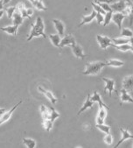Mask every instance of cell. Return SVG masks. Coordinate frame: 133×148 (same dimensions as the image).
Listing matches in <instances>:
<instances>
[{
  "label": "cell",
  "mask_w": 133,
  "mask_h": 148,
  "mask_svg": "<svg viewBox=\"0 0 133 148\" xmlns=\"http://www.w3.org/2000/svg\"><path fill=\"white\" fill-rule=\"evenodd\" d=\"M32 28H31V32L30 34L27 37V41L32 40L33 38L35 37H42L44 39L47 38V35L45 34V25H44V21L40 17H37L36 21L34 24L31 25Z\"/></svg>",
  "instance_id": "1"
},
{
  "label": "cell",
  "mask_w": 133,
  "mask_h": 148,
  "mask_svg": "<svg viewBox=\"0 0 133 148\" xmlns=\"http://www.w3.org/2000/svg\"><path fill=\"white\" fill-rule=\"evenodd\" d=\"M105 66H106V63L104 62H95L88 63L86 65V69L82 72V75H97Z\"/></svg>",
  "instance_id": "2"
},
{
  "label": "cell",
  "mask_w": 133,
  "mask_h": 148,
  "mask_svg": "<svg viewBox=\"0 0 133 148\" xmlns=\"http://www.w3.org/2000/svg\"><path fill=\"white\" fill-rule=\"evenodd\" d=\"M96 40H97V42L99 43V45H100V47H101L102 49H107L112 44L111 39H110L107 36L96 35Z\"/></svg>",
  "instance_id": "3"
},
{
  "label": "cell",
  "mask_w": 133,
  "mask_h": 148,
  "mask_svg": "<svg viewBox=\"0 0 133 148\" xmlns=\"http://www.w3.org/2000/svg\"><path fill=\"white\" fill-rule=\"evenodd\" d=\"M22 103V101H20L19 103H17L16 105H14L9 111H5L3 115H2V116L0 117V125H3L4 123H5V122H7L10 118L12 117V114H13V112L15 111V110Z\"/></svg>",
  "instance_id": "4"
},
{
  "label": "cell",
  "mask_w": 133,
  "mask_h": 148,
  "mask_svg": "<svg viewBox=\"0 0 133 148\" xmlns=\"http://www.w3.org/2000/svg\"><path fill=\"white\" fill-rule=\"evenodd\" d=\"M69 47L72 48V52H73L74 55H75L76 58L81 59V60H83V59L86 57V54L84 53L83 49H82V47L81 46H79V45H77L76 43H75V44L70 45Z\"/></svg>",
  "instance_id": "5"
},
{
  "label": "cell",
  "mask_w": 133,
  "mask_h": 148,
  "mask_svg": "<svg viewBox=\"0 0 133 148\" xmlns=\"http://www.w3.org/2000/svg\"><path fill=\"white\" fill-rule=\"evenodd\" d=\"M110 5V8L112 9L113 12H125L126 10V7H127V4L124 0H120L118 2H116L114 4H111Z\"/></svg>",
  "instance_id": "6"
},
{
  "label": "cell",
  "mask_w": 133,
  "mask_h": 148,
  "mask_svg": "<svg viewBox=\"0 0 133 148\" xmlns=\"http://www.w3.org/2000/svg\"><path fill=\"white\" fill-rule=\"evenodd\" d=\"M103 81L105 82V88H104V92L109 90L110 97L112 96V92L115 90V81L112 79H109L106 77H103Z\"/></svg>",
  "instance_id": "7"
},
{
  "label": "cell",
  "mask_w": 133,
  "mask_h": 148,
  "mask_svg": "<svg viewBox=\"0 0 133 148\" xmlns=\"http://www.w3.org/2000/svg\"><path fill=\"white\" fill-rule=\"evenodd\" d=\"M125 18V14L123 13V12H115L112 14V19L114 21V23L118 26V28L120 30H122V23H123V20Z\"/></svg>",
  "instance_id": "8"
},
{
  "label": "cell",
  "mask_w": 133,
  "mask_h": 148,
  "mask_svg": "<svg viewBox=\"0 0 133 148\" xmlns=\"http://www.w3.org/2000/svg\"><path fill=\"white\" fill-rule=\"evenodd\" d=\"M75 43H76L75 37L71 34H69V35L64 36L63 38H61V40L60 43V47L62 48L66 46H70V45L75 44Z\"/></svg>",
  "instance_id": "9"
},
{
  "label": "cell",
  "mask_w": 133,
  "mask_h": 148,
  "mask_svg": "<svg viewBox=\"0 0 133 148\" xmlns=\"http://www.w3.org/2000/svg\"><path fill=\"white\" fill-rule=\"evenodd\" d=\"M90 99H91L94 103H97L99 104V108L104 107V108H105V109H107V110H110V107H109L108 105H106V104L103 102V100H102V98H101V96H100V94H99L97 91H95V92L93 93L92 97L90 96Z\"/></svg>",
  "instance_id": "10"
},
{
  "label": "cell",
  "mask_w": 133,
  "mask_h": 148,
  "mask_svg": "<svg viewBox=\"0 0 133 148\" xmlns=\"http://www.w3.org/2000/svg\"><path fill=\"white\" fill-rule=\"evenodd\" d=\"M123 88L127 91L133 90V75H128L124 77L123 81Z\"/></svg>",
  "instance_id": "11"
},
{
  "label": "cell",
  "mask_w": 133,
  "mask_h": 148,
  "mask_svg": "<svg viewBox=\"0 0 133 148\" xmlns=\"http://www.w3.org/2000/svg\"><path fill=\"white\" fill-rule=\"evenodd\" d=\"M38 90L40 91V92H41L51 103H53V104H55L56 103H57V101H58V99L53 96V94L51 92V91H49V90H45V88H43L42 87H38Z\"/></svg>",
  "instance_id": "12"
},
{
  "label": "cell",
  "mask_w": 133,
  "mask_h": 148,
  "mask_svg": "<svg viewBox=\"0 0 133 148\" xmlns=\"http://www.w3.org/2000/svg\"><path fill=\"white\" fill-rule=\"evenodd\" d=\"M53 25H54V27H55V29H56V31L58 32V34H59L60 37L64 36L65 25H64L63 22L60 21V19L54 18V19H53Z\"/></svg>",
  "instance_id": "13"
},
{
  "label": "cell",
  "mask_w": 133,
  "mask_h": 148,
  "mask_svg": "<svg viewBox=\"0 0 133 148\" xmlns=\"http://www.w3.org/2000/svg\"><path fill=\"white\" fill-rule=\"evenodd\" d=\"M125 2L127 4V7L125 12H128V17L130 20V25H133V2L130 0H125Z\"/></svg>",
  "instance_id": "14"
},
{
  "label": "cell",
  "mask_w": 133,
  "mask_h": 148,
  "mask_svg": "<svg viewBox=\"0 0 133 148\" xmlns=\"http://www.w3.org/2000/svg\"><path fill=\"white\" fill-rule=\"evenodd\" d=\"M120 130H121V132H122V138L118 141L117 145H115V148H117L123 141H125L127 139H133V135H131L127 130H124L123 128H121Z\"/></svg>",
  "instance_id": "15"
},
{
  "label": "cell",
  "mask_w": 133,
  "mask_h": 148,
  "mask_svg": "<svg viewBox=\"0 0 133 148\" xmlns=\"http://www.w3.org/2000/svg\"><path fill=\"white\" fill-rule=\"evenodd\" d=\"M18 28L19 26L17 25H7V26H5V27H1V30L10 35H13V36H16L17 35V33H18Z\"/></svg>",
  "instance_id": "16"
},
{
  "label": "cell",
  "mask_w": 133,
  "mask_h": 148,
  "mask_svg": "<svg viewBox=\"0 0 133 148\" xmlns=\"http://www.w3.org/2000/svg\"><path fill=\"white\" fill-rule=\"evenodd\" d=\"M93 104H94V102L90 99V95L89 94H88V97H87V99H86V101L84 102V103H83V105H82V107L80 109V110L78 111V113H77V115L79 116L80 114H82L83 111H85L86 110H88V109H90V108H92V106H93Z\"/></svg>",
  "instance_id": "17"
},
{
  "label": "cell",
  "mask_w": 133,
  "mask_h": 148,
  "mask_svg": "<svg viewBox=\"0 0 133 148\" xmlns=\"http://www.w3.org/2000/svg\"><path fill=\"white\" fill-rule=\"evenodd\" d=\"M95 15H96V12L94 10L92 12H91V14H89V15H86V16H83L82 17V22L79 24V27H81L82 25H85V24H88V23H90V22H92L95 18Z\"/></svg>",
  "instance_id": "18"
},
{
  "label": "cell",
  "mask_w": 133,
  "mask_h": 148,
  "mask_svg": "<svg viewBox=\"0 0 133 148\" xmlns=\"http://www.w3.org/2000/svg\"><path fill=\"white\" fill-rule=\"evenodd\" d=\"M12 23L14 25H17V26H19L22 23H23V20H24V18L22 17V15L20 14V12L19 11H15V12L13 13L12 15Z\"/></svg>",
  "instance_id": "19"
},
{
  "label": "cell",
  "mask_w": 133,
  "mask_h": 148,
  "mask_svg": "<svg viewBox=\"0 0 133 148\" xmlns=\"http://www.w3.org/2000/svg\"><path fill=\"white\" fill-rule=\"evenodd\" d=\"M120 98H121V102L125 103V102H129V103H133V98L130 97V95H129L128 91L125 90L124 88L121 90V95H120Z\"/></svg>",
  "instance_id": "20"
},
{
  "label": "cell",
  "mask_w": 133,
  "mask_h": 148,
  "mask_svg": "<svg viewBox=\"0 0 133 148\" xmlns=\"http://www.w3.org/2000/svg\"><path fill=\"white\" fill-rule=\"evenodd\" d=\"M49 39L52 42V44L53 46H55L56 47H60V43L61 40V37L57 34H50L49 35Z\"/></svg>",
  "instance_id": "21"
},
{
  "label": "cell",
  "mask_w": 133,
  "mask_h": 148,
  "mask_svg": "<svg viewBox=\"0 0 133 148\" xmlns=\"http://www.w3.org/2000/svg\"><path fill=\"white\" fill-rule=\"evenodd\" d=\"M105 63H106V66L117 67V68L122 67V66H123V64H124L123 62L119 61V60H109V61H107Z\"/></svg>",
  "instance_id": "22"
},
{
  "label": "cell",
  "mask_w": 133,
  "mask_h": 148,
  "mask_svg": "<svg viewBox=\"0 0 133 148\" xmlns=\"http://www.w3.org/2000/svg\"><path fill=\"white\" fill-rule=\"evenodd\" d=\"M23 143L27 148H35L37 146L36 141L32 138H23Z\"/></svg>",
  "instance_id": "23"
},
{
  "label": "cell",
  "mask_w": 133,
  "mask_h": 148,
  "mask_svg": "<svg viewBox=\"0 0 133 148\" xmlns=\"http://www.w3.org/2000/svg\"><path fill=\"white\" fill-rule=\"evenodd\" d=\"M111 47H115L117 50H120V51H123V52H127V51L130 50V48H131L132 46H130V43H126V44H123V45H119V46H116V45H114L112 43L111 44Z\"/></svg>",
  "instance_id": "24"
},
{
  "label": "cell",
  "mask_w": 133,
  "mask_h": 148,
  "mask_svg": "<svg viewBox=\"0 0 133 148\" xmlns=\"http://www.w3.org/2000/svg\"><path fill=\"white\" fill-rule=\"evenodd\" d=\"M32 5L39 11H47V8L44 5L42 0H34V2L32 3Z\"/></svg>",
  "instance_id": "25"
},
{
  "label": "cell",
  "mask_w": 133,
  "mask_h": 148,
  "mask_svg": "<svg viewBox=\"0 0 133 148\" xmlns=\"http://www.w3.org/2000/svg\"><path fill=\"white\" fill-rule=\"evenodd\" d=\"M111 41L114 45L116 46H119V45H123V44H126L129 43V39L128 38H117V39H111Z\"/></svg>",
  "instance_id": "26"
},
{
  "label": "cell",
  "mask_w": 133,
  "mask_h": 148,
  "mask_svg": "<svg viewBox=\"0 0 133 148\" xmlns=\"http://www.w3.org/2000/svg\"><path fill=\"white\" fill-rule=\"evenodd\" d=\"M49 110H50V120H51L52 122H54V121L57 119V118L60 117V113H58V112L55 110L54 108L49 107Z\"/></svg>",
  "instance_id": "27"
},
{
  "label": "cell",
  "mask_w": 133,
  "mask_h": 148,
  "mask_svg": "<svg viewBox=\"0 0 133 148\" xmlns=\"http://www.w3.org/2000/svg\"><path fill=\"white\" fill-rule=\"evenodd\" d=\"M16 10L17 11H19V12H20V14L22 15V17L23 18H28V17H27V13H26V9H25V5H24V4H22V3H19V4H18V5H16Z\"/></svg>",
  "instance_id": "28"
},
{
  "label": "cell",
  "mask_w": 133,
  "mask_h": 148,
  "mask_svg": "<svg viewBox=\"0 0 133 148\" xmlns=\"http://www.w3.org/2000/svg\"><path fill=\"white\" fill-rule=\"evenodd\" d=\"M43 127L47 132H50L53 129V122H52L50 119H43Z\"/></svg>",
  "instance_id": "29"
},
{
  "label": "cell",
  "mask_w": 133,
  "mask_h": 148,
  "mask_svg": "<svg viewBox=\"0 0 133 148\" xmlns=\"http://www.w3.org/2000/svg\"><path fill=\"white\" fill-rule=\"evenodd\" d=\"M112 14H113V12H107L105 14H104V26H106L108 25L111 19H112Z\"/></svg>",
  "instance_id": "30"
},
{
  "label": "cell",
  "mask_w": 133,
  "mask_h": 148,
  "mask_svg": "<svg viewBox=\"0 0 133 148\" xmlns=\"http://www.w3.org/2000/svg\"><path fill=\"white\" fill-rule=\"evenodd\" d=\"M95 127L97 129H99L102 132H104V133H110V127L109 125H106L104 124H102V125H96Z\"/></svg>",
  "instance_id": "31"
},
{
  "label": "cell",
  "mask_w": 133,
  "mask_h": 148,
  "mask_svg": "<svg viewBox=\"0 0 133 148\" xmlns=\"http://www.w3.org/2000/svg\"><path fill=\"white\" fill-rule=\"evenodd\" d=\"M121 36L124 38H130L131 36H133V32L129 28H123L122 30Z\"/></svg>",
  "instance_id": "32"
},
{
  "label": "cell",
  "mask_w": 133,
  "mask_h": 148,
  "mask_svg": "<svg viewBox=\"0 0 133 148\" xmlns=\"http://www.w3.org/2000/svg\"><path fill=\"white\" fill-rule=\"evenodd\" d=\"M16 6H10V7H7V8H5V12H6V14H7V18H12V15H13V13L15 12V11H16Z\"/></svg>",
  "instance_id": "33"
},
{
  "label": "cell",
  "mask_w": 133,
  "mask_h": 148,
  "mask_svg": "<svg viewBox=\"0 0 133 148\" xmlns=\"http://www.w3.org/2000/svg\"><path fill=\"white\" fill-rule=\"evenodd\" d=\"M91 5H92V6H93L94 10H95L96 12L102 13L103 15H104V14L106 13V12H105V11H104V10H103V8H102L101 6H100L97 3H94V2H92V3H91Z\"/></svg>",
  "instance_id": "34"
},
{
  "label": "cell",
  "mask_w": 133,
  "mask_h": 148,
  "mask_svg": "<svg viewBox=\"0 0 133 148\" xmlns=\"http://www.w3.org/2000/svg\"><path fill=\"white\" fill-rule=\"evenodd\" d=\"M97 116L103 118V119H105L106 116H107V111L105 110V108H104V107L99 108V111H98Z\"/></svg>",
  "instance_id": "35"
},
{
  "label": "cell",
  "mask_w": 133,
  "mask_h": 148,
  "mask_svg": "<svg viewBox=\"0 0 133 148\" xmlns=\"http://www.w3.org/2000/svg\"><path fill=\"white\" fill-rule=\"evenodd\" d=\"M100 6H101L102 8H103V10L104 11H105L106 12H113L112 11V9L110 8V4H106V3H97Z\"/></svg>",
  "instance_id": "36"
},
{
  "label": "cell",
  "mask_w": 133,
  "mask_h": 148,
  "mask_svg": "<svg viewBox=\"0 0 133 148\" xmlns=\"http://www.w3.org/2000/svg\"><path fill=\"white\" fill-rule=\"evenodd\" d=\"M104 142L108 145H110L113 143V137L110 133H106L105 137H104Z\"/></svg>",
  "instance_id": "37"
},
{
  "label": "cell",
  "mask_w": 133,
  "mask_h": 148,
  "mask_svg": "<svg viewBox=\"0 0 133 148\" xmlns=\"http://www.w3.org/2000/svg\"><path fill=\"white\" fill-rule=\"evenodd\" d=\"M95 19H96V21H97V23H98L99 25H100V24H103V23H104V15H103L102 13L96 12Z\"/></svg>",
  "instance_id": "38"
},
{
  "label": "cell",
  "mask_w": 133,
  "mask_h": 148,
  "mask_svg": "<svg viewBox=\"0 0 133 148\" xmlns=\"http://www.w3.org/2000/svg\"><path fill=\"white\" fill-rule=\"evenodd\" d=\"M95 123L96 125H102V124H104V119H103V118L97 116L96 119H95Z\"/></svg>",
  "instance_id": "39"
},
{
  "label": "cell",
  "mask_w": 133,
  "mask_h": 148,
  "mask_svg": "<svg viewBox=\"0 0 133 148\" xmlns=\"http://www.w3.org/2000/svg\"><path fill=\"white\" fill-rule=\"evenodd\" d=\"M95 3H106V4H110L112 3V0H95Z\"/></svg>",
  "instance_id": "40"
},
{
  "label": "cell",
  "mask_w": 133,
  "mask_h": 148,
  "mask_svg": "<svg viewBox=\"0 0 133 148\" xmlns=\"http://www.w3.org/2000/svg\"><path fill=\"white\" fill-rule=\"evenodd\" d=\"M26 13H27V17H28V18H30V17L33 14V10H32V8L26 9Z\"/></svg>",
  "instance_id": "41"
},
{
  "label": "cell",
  "mask_w": 133,
  "mask_h": 148,
  "mask_svg": "<svg viewBox=\"0 0 133 148\" xmlns=\"http://www.w3.org/2000/svg\"><path fill=\"white\" fill-rule=\"evenodd\" d=\"M47 110V107H46L45 105H41L40 106V113H42V112H44V111H46Z\"/></svg>",
  "instance_id": "42"
},
{
  "label": "cell",
  "mask_w": 133,
  "mask_h": 148,
  "mask_svg": "<svg viewBox=\"0 0 133 148\" xmlns=\"http://www.w3.org/2000/svg\"><path fill=\"white\" fill-rule=\"evenodd\" d=\"M4 2H3V0H0V10H3L4 9Z\"/></svg>",
  "instance_id": "43"
},
{
  "label": "cell",
  "mask_w": 133,
  "mask_h": 148,
  "mask_svg": "<svg viewBox=\"0 0 133 148\" xmlns=\"http://www.w3.org/2000/svg\"><path fill=\"white\" fill-rule=\"evenodd\" d=\"M129 43L130 46H133V36H131L130 39H129Z\"/></svg>",
  "instance_id": "44"
},
{
  "label": "cell",
  "mask_w": 133,
  "mask_h": 148,
  "mask_svg": "<svg viewBox=\"0 0 133 148\" xmlns=\"http://www.w3.org/2000/svg\"><path fill=\"white\" fill-rule=\"evenodd\" d=\"M4 13H5V11H4V9H3V10H0V18H1L4 16Z\"/></svg>",
  "instance_id": "45"
},
{
  "label": "cell",
  "mask_w": 133,
  "mask_h": 148,
  "mask_svg": "<svg viewBox=\"0 0 133 148\" xmlns=\"http://www.w3.org/2000/svg\"><path fill=\"white\" fill-rule=\"evenodd\" d=\"M3 2H4V5H7L11 2V0H3Z\"/></svg>",
  "instance_id": "46"
},
{
  "label": "cell",
  "mask_w": 133,
  "mask_h": 148,
  "mask_svg": "<svg viewBox=\"0 0 133 148\" xmlns=\"http://www.w3.org/2000/svg\"><path fill=\"white\" fill-rule=\"evenodd\" d=\"M28 1H29V2H31V3L32 4L33 2H34V0H28Z\"/></svg>",
  "instance_id": "47"
},
{
  "label": "cell",
  "mask_w": 133,
  "mask_h": 148,
  "mask_svg": "<svg viewBox=\"0 0 133 148\" xmlns=\"http://www.w3.org/2000/svg\"><path fill=\"white\" fill-rule=\"evenodd\" d=\"M130 51H131V52H132V53H133V46H132V47H131V48H130Z\"/></svg>",
  "instance_id": "48"
},
{
  "label": "cell",
  "mask_w": 133,
  "mask_h": 148,
  "mask_svg": "<svg viewBox=\"0 0 133 148\" xmlns=\"http://www.w3.org/2000/svg\"><path fill=\"white\" fill-rule=\"evenodd\" d=\"M2 110V109H1V108H0V110Z\"/></svg>",
  "instance_id": "49"
}]
</instances>
